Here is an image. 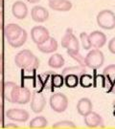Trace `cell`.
<instances>
[{"label":"cell","instance_id":"cell-1","mask_svg":"<svg viewBox=\"0 0 115 129\" xmlns=\"http://www.w3.org/2000/svg\"><path fill=\"white\" fill-rule=\"evenodd\" d=\"M15 65L27 72H33L39 67V59L30 50H22L14 56Z\"/></svg>","mask_w":115,"mask_h":129},{"label":"cell","instance_id":"cell-2","mask_svg":"<svg viewBox=\"0 0 115 129\" xmlns=\"http://www.w3.org/2000/svg\"><path fill=\"white\" fill-rule=\"evenodd\" d=\"M105 62V55L100 49H92L84 57V64L91 69H99Z\"/></svg>","mask_w":115,"mask_h":129},{"label":"cell","instance_id":"cell-3","mask_svg":"<svg viewBox=\"0 0 115 129\" xmlns=\"http://www.w3.org/2000/svg\"><path fill=\"white\" fill-rule=\"evenodd\" d=\"M97 24L104 30H112L115 28V14L110 10H103L97 14Z\"/></svg>","mask_w":115,"mask_h":129},{"label":"cell","instance_id":"cell-4","mask_svg":"<svg viewBox=\"0 0 115 129\" xmlns=\"http://www.w3.org/2000/svg\"><path fill=\"white\" fill-rule=\"evenodd\" d=\"M49 103L52 110L57 113H62L68 107V99L62 93H55L51 95Z\"/></svg>","mask_w":115,"mask_h":129},{"label":"cell","instance_id":"cell-5","mask_svg":"<svg viewBox=\"0 0 115 129\" xmlns=\"http://www.w3.org/2000/svg\"><path fill=\"white\" fill-rule=\"evenodd\" d=\"M31 91L26 87H20L15 85L12 92V102L17 104H26L31 101Z\"/></svg>","mask_w":115,"mask_h":129},{"label":"cell","instance_id":"cell-6","mask_svg":"<svg viewBox=\"0 0 115 129\" xmlns=\"http://www.w3.org/2000/svg\"><path fill=\"white\" fill-rule=\"evenodd\" d=\"M61 47L65 48L66 50H74V51H80V43L77 39L76 36L73 34L71 28H68L65 32L64 36L61 38Z\"/></svg>","mask_w":115,"mask_h":129},{"label":"cell","instance_id":"cell-7","mask_svg":"<svg viewBox=\"0 0 115 129\" xmlns=\"http://www.w3.org/2000/svg\"><path fill=\"white\" fill-rule=\"evenodd\" d=\"M46 106V99L44 95L40 92L33 93L31 101H30V107L34 113L38 114L44 110Z\"/></svg>","mask_w":115,"mask_h":129},{"label":"cell","instance_id":"cell-8","mask_svg":"<svg viewBox=\"0 0 115 129\" xmlns=\"http://www.w3.org/2000/svg\"><path fill=\"white\" fill-rule=\"evenodd\" d=\"M50 37L49 31L44 26H35L31 30V38L37 45L42 44Z\"/></svg>","mask_w":115,"mask_h":129},{"label":"cell","instance_id":"cell-9","mask_svg":"<svg viewBox=\"0 0 115 129\" xmlns=\"http://www.w3.org/2000/svg\"><path fill=\"white\" fill-rule=\"evenodd\" d=\"M6 117L11 120L18 121V122H25L29 120V113L24 109L19 108H11L6 112Z\"/></svg>","mask_w":115,"mask_h":129},{"label":"cell","instance_id":"cell-10","mask_svg":"<svg viewBox=\"0 0 115 129\" xmlns=\"http://www.w3.org/2000/svg\"><path fill=\"white\" fill-rule=\"evenodd\" d=\"M84 123L89 128H98V127H104V120L101 116L96 112L91 111L84 117Z\"/></svg>","mask_w":115,"mask_h":129},{"label":"cell","instance_id":"cell-11","mask_svg":"<svg viewBox=\"0 0 115 129\" xmlns=\"http://www.w3.org/2000/svg\"><path fill=\"white\" fill-rule=\"evenodd\" d=\"M32 19L37 23H43L49 18V12L42 6H35L31 10Z\"/></svg>","mask_w":115,"mask_h":129},{"label":"cell","instance_id":"cell-12","mask_svg":"<svg viewBox=\"0 0 115 129\" xmlns=\"http://www.w3.org/2000/svg\"><path fill=\"white\" fill-rule=\"evenodd\" d=\"M22 29L23 28H21L19 25L15 23H10L6 25L3 28V34H4V37L7 39V41L10 42L15 39L20 35V33L22 32Z\"/></svg>","mask_w":115,"mask_h":129},{"label":"cell","instance_id":"cell-13","mask_svg":"<svg viewBox=\"0 0 115 129\" xmlns=\"http://www.w3.org/2000/svg\"><path fill=\"white\" fill-rule=\"evenodd\" d=\"M88 36H89V40L91 43V47H94L96 49H101L106 45V36L103 32L94 31V32L90 33Z\"/></svg>","mask_w":115,"mask_h":129},{"label":"cell","instance_id":"cell-14","mask_svg":"<svg viewBox=\"0 0 115 129\" xmlns=\"http://www.w3.org/2000/svg\"><path fill=\"white\" fill-rule=\"evenodd\" d=\"M16 83L13 81H0V97L2 100L12 102V92Z\"/></svg>","mask_w":115,"mask_h":129},{"label":"cell","instance_id":"cell-15","mask_svg":"<svg viewBox=\"0 0 115 129\" xmlns=\"http://www.w3.org/2000/svg\"><path fill=\"white\" fill-rule=\"evenodd\" d=\"M12 13L15 18L24 19L28 15V7L23 1H15L12 6Z\"/></svg>","mask_w":115,"mask_h":129},{"label":"cell","instance_id":"cell-16","mask_svg":"<svg viewBox=\"0 0 115 129\" xmlns=\"http://www.w3.org/2000/svg\"><path fill=\"white\" fill-rule=\"evenodd\" d=\"M58 41L56 40L54 37H49L45 42H43L42 44L37 45V50L41 52L43 54H52L58 50Z\"/></svg>","mask_w":115,"mask_h":129},{"label":"cell","instance_id":"cell-17","mask_svg":"<svg viewBox=\"0 0 115 129\" xmlns=\"http://www.w3.org/2000/svg\"><path fill=\"white\" fill-rule=\"evenodd\" d=\"M49 7L57 12H69L72 9V3L69 0H51L49 1Z\"/></svg>","mask_w":115,"mask_h":129},{"label":"cell","instance_id":"cell-18","mask_svg":"<svg viewBox=\"0 0 115 129\" xmlns=\"http://www.w3.org/2000/svg\"><path fill=\"white\" fill-rule=\"evenodd\" d=\"M92 108L93 104L88 98H82L77 102V111L81 116L84 117L85 115H87L92 111Z\"/></svg>","mask_w":115,"mask_h":129},{"label":"cell","instance_id":"cell-19","mask_svg":"<svg viewBox=\"0 0 115 129\" xmlns=\"http://www.w3.org/2000/svg\"><path fill=\"white\" fill-rule=\"evenodd\" d=\"M64 63L65 60L60 54H54L48 59V65L53 69H60L64 65Z\"/></svg>","mask_w":115,"mask_h":129},{"label":"cell","instance_id":"cell-20","mask_svg":"<svg viewBox=\"0 0 115 129\" xmlns=\"http://www.w3.org/2000/svg\"><path fill=\"white\" fill-rule=\"evenodd\" d=\"M103 75L106 77V86L105 87L108 90L111 81L115 78V64H110L106 66L103 71Z\"/></svg>","mask_w":115,"mask_h":129},{"label":"cell","instance_id":"cell-21","mask_svg":"<svg viewBox=\"0 0 115 129\" xmlns=\"http://www.w3.org/2000/svg\"><path fill=\"white\" fill-rule=\"evenodd\" d=\"M48 124V120H46L45 117L43 116H38L34 118L31 120L30 123H29V127L32 129H42L45 128Z\"/></svg>","mask_w":115,"mask_h":129},{"label":"cell","instance_id":"cell-22","mask_svg":"<svg viewBox=\"0 0 115 129\" xmlns=\"http://www.w3.org/2000/svg\"><path fill=\"white\" fill-rule=\"evenodd\" d=\"M64 79V85L68 88H75L79 85V76L75 74H64L62 75Z\"/></svg>","mask_w":115,"mask_h":129},{"label":"cell","instance_id":"cell-23","mask_svg":"<svg viewBox=\"0 0 115 129\" xmlns=\"http://www.w3.org/2000/svg\"><path fill=\"white\" fill-rule=\"evenodd\" d=\"M27 37H28L27 32L24 29H22V32L20 33V35H19L18 37H16L15 39H14V40L8 42V43L13 48H19V47L23 46L25 44V42L27 40Z\"/></svg>","mask_w":115,"mask_h":129},{"label":"cell","instance_id":"cell-24","mask_svg":"<svg viewBox=\"0 0 115 129\" xmlns=\"http://www.w3.org/2000/svg\"><path fill=\"white\" fill-rule=\"evenodd\" d=\"M86 67L84 66H82V65H79V66H70V67H66L62 70L61 72V75L64 74H75L81 77L83 73H86Z\"/></svg>","mask_w":115,"mask_h":129},{"label":"cell","instance_id":"cell-25","mask_svg":"<svg viewBox=\"0 0 115 129\" xmlns=\"http://www.w3.org/2000/svg\"><path fill=\"white\" fill-rule=\"evenodd\" d=\"M79 84L83 88H89L93 85V77L87 73H83L79 78Z\"/></svg>","mask_w":115,"mask_h":129},{"label":"cell","instance_id":"cell-26","mask_svg":"<svg viewBox=\"0 0 115 129\" xmlns=\"http://www.w3.org/2000/svg\"><path fill=\"white\" fill-rule=\"evenodd\" d=\"M52 128L55 129H75L77 128L76 124L70 120H60L52 125Z\"/></svg>","mask_w":115,"mask_h":129},{"label":"cell","instance_id":"cell-27","mask_svg":"<svg viewBox=\"0 0 115 129\" xmlns=\"http://www.w3.org/2000/svg\"><path fill=\"white\" fill-rule=\"evenodd\" d=\"M67 54L70 57H72L74 60H76L80 65L86 67L84 64V57L80 54V51H74V50H67Z\"/></svg>","mask_w":115,"mask_h":129},{"label":"cell","instance_id":"cell-28","mask_svg":"<svg viewBox=\"0 0 115 129\" xmlns=\"http://www.w3.org/2000/svg\"><path fill=\"white\" fill-rule=\"evenodd\" d=\"M80 40H81V43H82V47L84 50H90L92 48L90 40H89V36L85 32H83L80 34Z\"/></svg>","mask_w":115,"mask_h":129},{"label":"cell","instance_id":"cell-29","mask_svg":"<svg viewBox=\"0 0 115 129\" xmlns=\"http://www.w3.org/2000/svg\"><path fill=\"white\" fill-rule=\"evenodd\" d=\"M53 75H54V72H51V71L50 72H46L45 74H44V86L49 91H52L54 89L53 81H52Z\"/></svg>","mask_w":115,"mask_h":129},{"label":"cell","instance_id":"cell-30","mask_svg":"<svg viewBox=\"0 0 115 129\" xmlns=\"http://www.w3.org/2000/svg\"><path fill=\"white\" fill-rule=\"evenodd\" d=\"M52 81H53L54 88H60L61 86H63V84H64V79H63L62 75L56 74V73H54V75H53Z\"/></svg>","mask_w":115,"mask_h":129},{"label":"cell","instance_id":"cell-31","mask_svg":"<svg viewBox=\"0 0 115 129\" xmlns=\"http://www.w3.org/2000/svg\"><path fill=\"white\" fill-rule=\"evenodd\" d=\"M93 86L94 87H105L106 86V77L104 75H97L95 78H93Z\"/></svg>","mask_w":115,"mask_h":129},{"label":"cell","instance_id":"cell-32","mask_svg":"<svg viewBox=\"0 0 115 129\" xmlns=\"http://www.w3.org/2000/svg\"><path fill=\"white\" fill-rule=\"evenodd\" d=\"M108 50H109V52H110L111 54H113V55H115V37H112L110 40H109V42H108Z\"/></svg>","mask_w":115,"mask_h":129},{"label":"cell","instance_id":"cell-33","mask_svg":"<svg viewBox=\"0 0 115 129\" xmlns=\"http://www.w3.org/2000/svg\"><path fill=\"white\" fill-rule=\"evenodd\" d=\"M5 73V60L4 55H0V75H4Z\"/></svg>","mask_w":115,"mask_h":129},{"label":"cell","instance_id":"cell-34","mask_svg":"<svg viewBox=\"0 0 115 129\" xmlns=\"http://www.w3.org/2000/svg\"><path fill=\"white\" fill-rule=\"evenodd\" d=\"M4 28V13L0 11V30Z\"/></svg>","mask_w":115,"mask_h":129},{"label":"cell","instance_id":"cell-35","mask_svg":"<svg viewBox=\"0 0 115 129\" xmlns=\"http://www.w3.org/2000/svg\"><path fill=\"white\" fill-rule=\"evenodd\" d=\"M3 120H4V107L0 103V123L3 122Z\"/></svg>","mask_w":115,"mask_h":129},{"label":"cell","instance_id":"cell-36","mask_svg":"<svg viewBox=\"0 0 115 129\" xmlns=\"http://www.w3.org/2000/svg\"><path fill=\"white\" fill-rule=\"evenodd\" d=\"M109 93H112V94H115V78L111 81V84L109 88H108V90H107Z\"/></svg>","mask_w":115,"mask_h":129},{"label":"cell","instance_id":"cell-37","mask_svg":"<svg viewBox=\"0 0 115 129\" xmlns=\"http://www.w3.org/2000/svg\"><path fill=\"white\" fill-rule=\"evenodd\" d=\"M4 128H18V126L15 123H8V124L4 125Z\"/></svg>","mask_w":115,"mask_h":129},{"label":"cell","instance_id":"cell-38","mask_svg":"<svg viewBox=\"0 0 115 129\" xmlns=\"http://www.w3.org/2000/svg\"><path fill=\"white\" fill-rule=\"evenodd\" d=\"M26 1H28V2L31 3V4H36V3H37V2H39L40 0H26Z\"/></svg>","mask_w":115,"mask_h":129},{"label":"cell","instance_id":"cell-39","mask_svg":"<svg viewBox=\"0 0 115 129\" xmlns=\"http://www.w3.org/2000/svg\"><path fill=\"white\" fill-rule=\"evenodd\" d=\"M0 7H1V8L4 7V0H0Z\"/></svg>","mask_w":115,"mask_h":129},{"label":"cell","instance_id":"cell-40","mask_svg":"<svg viewBox=\"0 0 115 129\" xmlns=\"http://www.w3.org/2000/svg\"><path fill=\"white\" fill-rule=\"evenodd\" d=\"M112 105H113V107L115 108V100H114V102H113V103H112Z\"/></svg>","mask_w":115,"mask_h":129},{"label":"cell","instance_id":"cell-41","mask_svg":"<svg viewBox=\"0 0 115 129\" xmlns=\"http://www.w3.org/2000/svg\"><path fill=\"white\" fill-rule=\"evenodd\" d=\"M48 1H51V0H48Z\"/></svg>","mask_w":115,"mask_h":129}]
</instances>
